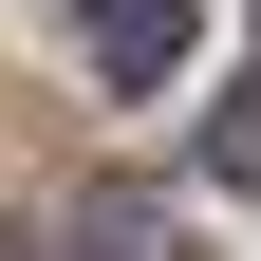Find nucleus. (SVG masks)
I'll list each match as a JSON object with an SVG mask.
<instances>
[{
  "label": "nucleus",
  "mask_w": 261,
  "mask_h": 261,
  "mask_svg": "<svg viewBox=\"0 0 261 261\" xmlns=\"http://www.w3.org/2000/svg\"><path fill=\"white\" fill-rule=\"evenodd\" d=\"M75 261H187V205L168 187H112V205L75 224Z\"/></svg>",
  "instance_id": "2"
},
{
  "label": "nucleus",
  "mask_w": 261,
  "mask_h": 261,
  "mask_svg": "<svg viewBox=\"0 0 261 261\" xmlns=\"http://www.w3.org/2000/svg\"><path fill=\"white\" fill-rule=\"evenodd\" d=\"M0 261H19V243H0Z\"/></svg>",
  "instance_id": "3"
},
{
  "label": "nucleus",
  "mask_w": 261,
  "mask_h": 261,
  "mask_svg": "<svg viewBox=\"0 0 261 261\" xmlns=\"http://www.w3.org/2000/svg\"><path fill=\"white\" fill-rule=\"evenodd\" d=\"M187 38H205V0H93V19H75L93 93H168V75H187Z\"/></svg>",
  "instance_id": "1"
}]
</instances>
